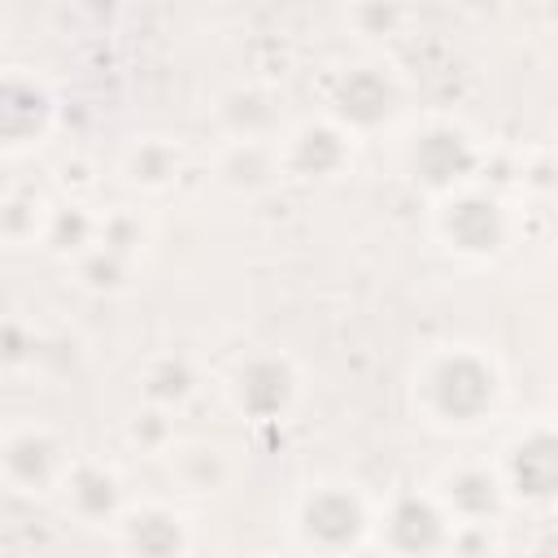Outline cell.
Masks as SVG:
<instances>
[{
  "instance_id": "1",
  "label": "cell",
  "mask_w": 558,
  "mask_h": 558,
  "mask_svg": "<svg viewBox=\"0 0 558 558\" xmlns=\"http://www.w3.org/2000/svg\"><path fill=\"white\" fill-rule=\"evenodd\" d=\"M506 375L480 344L427 349L410 375V405L436 432H480L501 414Z\"/></svg>"
},
{
  "instance_id": "2",
  "label": "cell",
  "mask_w": 558,
  "mask_h": 558,
  "mask_svg": "<svg viewBox=\"0 0 558 558\" xmlns=\"http://www.w3.org/2000/svg\"><path fill=\"white\" fill-rule=\"evenodd\" d=\"M292 541L305 554L375 549V501L349 480H318L292 506Z\"/></svg>"
},
{
  "instance_id": "3",
  "label": "cell",
  "mask_w": 558,
  "mask_h": 558,
  "mask_svg": "<svg viewBox=\"0 0 558 558\" xmlns=\"http://www.w3.org/2000/svg\"><path fill=\"white\" fill-rule=\"evenodd\" d=\"M432 235H436V244L449 257L471 262V266H484V262H497L510 248L514 214H510V205H506L501 192L480 187V183H466V187H453V192L436 196Z\"/></svg>"
},
{
  "instance_id": "4",
  "label": "cell",
  "mask_w": 558,
  "mask_h": 558,
  "mask_svg": "<svg viewBox=\"0 0 558 558\" xmlns=\"http://www.w3.org/2000/svg\"><path fill=\"white\" fill-rule=\"evenodd\" d=\"M493 466L514 510H532V514L558 510V423L554 418H536L523 432H514L493 458Z\"/></svg>"
},
{
  "instance_id": "5",
  "label": "cell",
  "mask_w": 558,
  "mask_h": 558,
  "mask_svg": "<svg viewBox=\"0 0 558 558\" xmlns=\"http://www.w3.org/2000/svg\"><path fill=\"white\" fill-rule=\"evenodd\" d=\"M397 109H401V83L392 78V70L384 61L336 65L323 83V113L357 140L392 126Z\"/></svg>"
},
{
  "instance_id": "6",
  "label": "cell",
  "mask_w": 558,
  "mask_h": 558,
  "mask_svg": "<svg viewBox=\"0 0 558 558\" xmlns=\"http://www.w3.org/2000/svg\"><path fill=\"white\" fill-rule=\"evenodd\" d=\"M301 366L279 349H257L222 375L227 405L248 423H283L301 401Z\"/></svg>"
},
{
  "instance_id": "7",
  "label": "cell",
  "mask_w": 558,
  "mask_h": 558,
  "mask_svg": "<svg viewBox=\"0 0 558 558\" xmlns=\"http://www.w3.org/2000/svg\"><path fill=\"white\" fill-rule=\"evenodd\" d=\"M401 157H405L410 179L423 183L432 196H445V192H453V187L475 183V170H480V161H484V153H480V144L471 140V131L458 126V122H449V118L423 122V126L405 140Z\"/></svg>"
},
{
  "instance_id": "8",
  "label": "cell",
  "mask_w": 558,
  "mask_h": 558,
  "mask_svg": "<svg viewBox=\"0 0 558 558\" xmlns=\"http://www.w3.org/2000/svg\"><path fill=\"white\" fill-rule=\"evenodd\" d=\"M74 453L48 423H9L0 436V475L17 497H57Z\"/></svg>"
},
{
  "instance_id": "9",
  "label": "cell",
  "mask_w": 558,
  "mask_h": 558,
  "mask_svg": "<svg viewBox=\"0 0 558 558\" xmlns=\"http://www.w3.org/2000/svg\"><path fill=\"white\" fill-rule=\"evenodd\" d=\"M453 519L427 488H397L375 506V549L388 554H449Z\"/></svg>"
},
{
  "instance_id": "10",
  "label": "cell",
  "mask_w": 558,
  "mask_h": 558,
  "mask_svg": "<svg viewBox=\"0 0 558 558\" xmlns=\"http://www.w3.org/2000/svg\"><path fill=\"white\" fill-rule=\"evenodd\" d=\"M353 144L357 135H349L340 122L323 118H305L296 126H288L279 135V166L283 179L296 183H331L353 166Z\"/></svg>"
},
{
  "instance_id": "11",
  "label": "cell",
  "mask_w": 558,
  "mask_h": 558,
  "mask_svg": "<svg viewBox=\"0 0 558 558\" xmlns=\"http://www.w3.org/2000/svg\"><path fill=\"white\" fill-rule=\"evenodd\" d=\"M57 497H61V510L78 527H113L122 519V510L131 506L122 471L105 458H74Z\"/></svg>"
},
{
  "instance_id": "12",
  "label": "cell",
  "mask_w": 558,
  "mask_h": 558,
  "mask_svg": "<svg viewBox=\"0 0 558 558\" xmlns=\"http://www.w3.org/2000/svg\"><path fill=\"white\" fill-rule=\"evenodd\" d=\"M0 122H4V153L22 157L31 148H39L57 122V100L48 92L44 78L26 74V70H9L4 78V96H0Z\"/></svg>"
},
{
  "instance_id": "13",
  "label": "cell",
  "mask_w": 558,
  "mask_h": 558,
  "mask_svg": "<svg viewBox=\"0 0 558 558\" xmlns=\"http://www.w3.org/2000/svg\"><path fill=\"white\" fill-rule=\"evenodd\" d=\"M432 493L453 523H497L510 506L493 462H453L432 480Z\"/></svg>"
},
{
  "instance_id": "14",
  "label": "cell",
  "mask_w": 558,
  "mask_h": 558,
  "mask_svg": "<svg viewBox=\"0 0 558 558\" xmlns=\"http://www.w3.org/2000/svg\"><path fill=\"white\" fill-rule=\"evenodd\" d=\"M214 126L222 140H279L283 105L266 83H231L214 100Z\"/></svg>"
},
{
  "instance_id": "15",
  "label": "cell",
  "mask_w": 558,
  "mask_h": 558,
  "mask_svg": "<svg viewBox=\"0 0 558 558\" xmlns=\"http://www.w3.org/2000/svg\"><path fill=\"white\" fill-rule=\"evenodd\" d=\"M113 541L126 554H187L192 523L166 501H131L113 523Z\"/></svg>"
},
{
  "instance_id": "16",
  "label": "cell",
  "mask_w": 558,
  "mask_h": 558,
  "mask_svg": "<svg viewBox=\"0 0 558 558\" xmlns=\"http://www.w3.org/2000/svg\"><path fill=\"white\" fill-rule=\"evenodd\" d=\"M214 179L235 196H262L283 179L279 140H222L214 157Z\"/></svg>"
},
{
  "instance_id": "17",
  "label": "cell",
  "mask_w": 558,
  "mask_h": 558,
  "mask_svg": "<svg viewBox=\"0 0 558 558\" xmlns=\"http://www.w3.org/2000/svg\"><path fill=\"white\" fill-rule=\"evenodd\" d=\"M118 174L131 192L140 196H161L179 183L183 174V148L166 135H144V140H131L118 157Z\"/></svg>"
},
{
  "instance_id": "18",
  "label": "cell",
  "mask_w": 558,
  "mask_h": 558,
  "mask_svg": "<svg viewBox=\"0 0 558 558\" xmlns=\"http://www.w3.org/2000/svg\"><path fill=\"white\" fill-rule=\"evenodd\" d=\"M166 462H170V475H174L179 493H187V497H218L235 480L231 449L209 445V440H179Z\"/></svg>"
},
{
  "instance_id": "19",
  "label": "cell",
  "mask_w": 558,
  "mask_h": 558,
  "mask_svg": "<svg viewBox=\"0 0 558 558\" xmlns=\"http://www.w3.org/2000/svg\"><path fill=\"white\" fill-rule=\"evenodd\" d=\"M57 201L35 183H9L0 196V235L9 248H44Z\"/></svg>"
},
{
  "instance_id": "20",
  "label": "cell",
  "mask_w": 558,
  "mask_h": 558,
  "mask_svg": "<svg viewBox=\"0 0 558 558\" xmlns=\"http://www.w3.org/2000/svg\"><path fill=\"white\" fill-rule=\"evenodd\" d=\"M201 366L179 353V349H166V353H153L144 366H140V397L153 401V405H166V410H183L201 397Z\"/></svg>"
},
{
  "instance_id": "21",
  "label": "cell",
  "mask_w": 558,
  "mask_h": 558,
  "mask_svg": "<svg viewBox=\"0 0 558 558\" xmlns=\"http://www.w3.org/2000/svg\"><path fill=\"white\" fill-rule=\"evenodd\" d=\"M92 244H100V209H92L83 196L57 201L52 222H48V235H44V248H48L57 262L70 266V262L83 257Z\"/></svg>"
},
{
  "instance_id": "22",
  "label": "cell",
  "mask_w": 558,
  "mask_h": 558,
  "mask_svg": "<svg viewBox=\"0 0 558 558\" xmlns=\"http://www.w3.org/2000/svg\"><path fill=\"white\" fill-rule=\"evenodd\" d=\"M135 266H140L135 257H126L109 244H92L83 257L70 262V279H74V288H83L92 296H118L135 283Z\"/></svg>"
},
{
  "instance_id": "23",
  "label": "cell",
  "mask_w": 558,
  "mask_h": 558,
  "mask_svg": "<svg viewBox=\"0 0 558 558\" xmlns=\"http://www.w3.org/2000/svg\"><path fill=\"white\" fill-rule=\"evenodd\" d=\"M122 445L131 453H144V458H170V449L179 445L174 410L153 405V401H140V410H131L122 418Z\"/></svg>"
},
{
  "instance_id": "24",
  "label": "cell",
  "mask_w": 558,
  "mask_h": 558,
  "mask_svg": "<svg viewBox=\"0 0 558 558\" xmlns=\"http://www.w3.org/2000/svg\"><path fill=\"white\" fill-rule=\"evenodd\" d=\"M100 244L126 253L140 262V253L148 248V218L135 205H109L100 209Z\"/></svg>"
},
{
  "instance_id": "25",
  "label": "cell",
  "mask_w": 558,
  "mask_h": 558,
  "mask_svg": "<svg viewBox=\"0 0 558 558\" xmlns=\"http://www.w3.org/2000/svg\"><path fill=\"white\" fill-rule=\"evenodd\" d=\"M344 22L362 39H392L405 22V9H401V0H349Z\"/></svg>"
},
{
  "instance_id": "26",
  "label": "cell",
  "mask_w": 558,
  "mask_h": 558,
  "mask_svg": "<svg viewBox=\"0 0 558 558\" xmlns=\"http://www.w3.org/2000/svg\"><path fill=\"white\" fill-rule=\"evenodd\" d=\"M519 187L532 192V196H549L558 192V157L554 153H536L519 166Z\"/></svg>"
},
{
  "instance_id": "27",
  "label": "cell",
  "mask_w": 558,
  "mask_h": 558,
  "mask_svg": "<svg viewBox=\"0 0 558 558\" xmlns=\"http://www.w3.org/2000/svg\"><path fill=\"white\" fill-rule=\"evenodd\" d=\"M118 4H122V0H78V9H83L87 17H96V22L109 17V13H118Z\"/></svg>"
},
{
  "instance_id": "28",
  "label": "cell",
  "mask_w": 558,
  "mask_h": 558,
  "mask_svg": "<svg viewBox=\"0 0 558 558\" xmlns=\"http://www.w3.org/2000/svg\"><path fill=\"white\" fill-rule=\"evenodd\" d=\"M462 9H471V13H488V9H497L501 0H458Z\"/></svg>"
},
{
  "instance_id": "29",
  "label": "cell",
  "mask_w": 558,
  "mask_h": 558,
  "mask_svg": "<svg viewBox=\"0 0 558 558\" xmlns=\"http://www.w3.org/2000/svg\"><path fill=\"white\" fill-rule=\"evenodd\" d=\"M549 418L558 423V392H554V405H549Z\"/></svg>"
},
{
  "instance_id": "30",
  "label": "cell",
  "mask_w": 558,
  "mask_h": 558,
  "mask_svg": "<svg viewBox=\"0 0 558 558\" xmlns=\"http://www.w3.org/2000/svg\"><path fill=\"white\" fill-rule=\"evenodd\" d=\"M554 266H558V240H554Z\"/></svg>"
}]
</instances>
